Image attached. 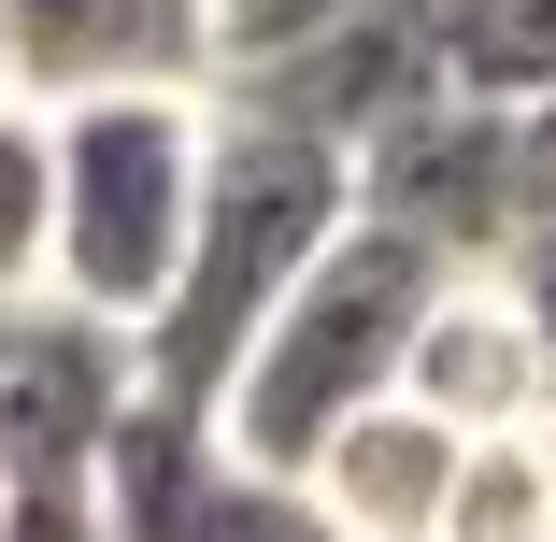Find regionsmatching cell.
I'll list each match as a JSON object with an SVG mask.
<instances>
[{"mask_svg": "<svg viewBox=\"0 0 556 542\" xmlns=\"http://www.w3.org/2000/svg\"><path fill=\"white\" fill-rule=\"evenodd\" d=\"M343 214H357L343 157H314V143H286V129H257V115H214L200 229H186V272H172V300H157V329L129 343V386H143L157 414H200V428H214L243 343L271 329V300L343 243Z\"/></svg>", "mask_w": 556, "mask_h": 542, "instance_id": "obj_1", "label": "cell"}, {"mask_svg": "<svg viewBox=\"0 0 556 542\" xmlns=\"http://www.w3.org/2000/svg\"><path fill=\"white\" fill-rule=\"evenodd\" d=\"M428 300H442V272L414 243H386V229L343 214V243H328L271 300V329L243 343L229 400H214V457H229L243 486H300L328 428H357L371 400H400V357L428 329Z\"/></svg>", "mask_w": 556, "mask_h": 542, "instance_id": "obj_2", "label": "cell"}, {"mask_svg": "<svg viewBox=\"0 0 556 542\" xmlns=\"http://www.w3.org/2000/svg\"><path fill=\"white\" fill-rule=\"evenodd\" d=\"M200 157H214V100L58 115L43 129V300L143 343L186 272V229H200Z\"/></svg>", "mask_w": 556, "mask_h": 542, "instance_id": "obj_3", "label": "cell"}, {"mask_svg": "<svg viewBox=\"0 0 556 542\" xmlns=\"http://www.w3.org/2000/svg\"><path fill=\"white\" fill-rule=\"evenodd\" d=\"M343 186H357V229L414 243L442 286H485V272H514V243H528L514 129H500V115H457V100H414L400 129H371V143L343 157Z\"/></svg>", "mask_w": 556, "mask_h": 542, "instance_id": "obj_4", "label": "cell"}, {"mask_svg": "<svg viewBox=\"0 0 556 542\" xmlns=\"http://www.w3.org/2000/svg\"><path fill=\"white\" fill-rule=\"evenodd\" d=\"M15 115H115V100H214V0H0Z\"/></svg>", "mask_w": 556, "mask_h": 542, "instance_id": "obj_5", "label": "cell"}, {"mask_svg": "<svg viewBox=\"0 0 556 542\" xmlns=\"http://www.w3.org/2000/svg\"><path fill=\"white\" fill-rule=\"evenodd\" d=\"M129 400H143L129 343L58 314V300H29L15 329H0V486H86Z\"/></svg>", "mask_w": 556, "mask_h": 542, "instance_id": "obj_6", "label": "cell"}, {"mask_svg": "<svg viewBox=\"0 0 556 542\" xmlns=\"http://www.w3.org/2000/svg\"><path fill=\"white\" fill-rule=\"evenodd\" d=\"M400 400H414L457 457H471V443H528V428H542V357H528V314H514L500 272L428 300V329H414V357H400Z\"/></svg>", "mask_w": 556, "mask_h": 542, "instance_id": "obj_7", "label": "cell"}, {"mask_svg": "<svg viewBox=\"0 0 556 542\" xmlns=\"http://www.w3.org/2000/svg\"><path fill=\"white\" fill-rule=\"evenodd\" d=\"M300 500L343 528V542H428L442 500H457V443H442L414 400H371L357 428H328V443H314Z\"/></svg>", "mask_w": 556, "mask_h": 542, "instance_id": "obj_8", "label": "cell"}, {"mask_svg": "<svg viewBox=\"0 0 556 542\" xmlns=\"http://www.w3.org/2000/svg\"><path fill=\"white\" fill-rule=\"evenodd\" d=\"M214 500H229L214 428H200V414H157V400H129L115 443H100V471H86L100 542H214Z\"/></svg>", "mask_w": 556, "mask_h": 542, "instance_id": "obj_9", "label": "cell"}, {"mask_svg": "<svg viewBox=\"0 0 556 542\" xmlns=\"http://www.w3.org/2000/svg\"><path fill=\"white\" fill-rule=\"evenodd\" d=\"M414 29H428V100L457 115L528 129L556 100V0H414Z\"/></svg>", "mask_w": 556, "mask_h": 542, "instance_id": "obj_10", "label": "cell"}, {"mask_svg": "<svg viewBox=\"0 0 556 542\" xmlns=\"http://www.w3.org/2000/svg\"><path fill=\"white\" fill-rule=\"evenodd\" d=\"M428 542H556V514H542V486H528V443H471Z\"/></svg>", "mask_w": 556, "mask_h": 542, "instance_id": "obj_11", "label": "cell"}, {"mask_svg": "<svg viewBox=\"0 0 556 542\" xmlns=\"http://www.w3.org/2000/svg\"><path fill=\"white\" fill-rule=\"evenodd\" d=\"M43 300V129L0 115V314Z\"/></svg>", "mask_w": 556, "mask_h": 542, "instance_id": "obj_12", "label": "cell"}, {"mask_svg": "<svg viewBox=\"0 0 556 542\" xmlns=\"http://www.w3.org/2000/svg\"><path fill=\"white\" fill-rule=\"evenodd\" d=\"M214 542H343V528H328L300 486H243V471H229V500H214Z\"/></svg>", "mask_w": 556, "mask_h": 542, "instance_id": "obj_13", "label": "cell"}, {"mask_svg": "<svg viewBox=\"0 0 556 542\" xmlns=\"http://www.w3.org/2000/svg\"><path fill=\"white\" fill-rule=\"evenodd\" d=\"M500 286H514V314H528V357H542V400H556V229H528Z\"/></svg>", "mask_w": 556, "mask_h": 542, "instance_id": "obj_14", "label": "cell"}, {"mask_svg": "<svg viewBox=\"0 0 556 542\" xmlns=\"http://www.w3.org/2000/svg\"><path fill=\"white\" fill-rule=\"evenodd\" d=\"M0 542H100V514H86V486H15L0 500Z\"/></svg>", "mask_w": 556, "mask_h": 542, "instance_id": "obj_15", "label": "cell"}, {"mask_svg": "<svg viewBox=\"0 0 556 542\" xmlns=\"http://www.w3.org/2000/svg\"><path fill=\"white\" fill-rule=\"evenodd\" d=\"M514 172H528V229H556V100L514 129Z\"/></svg>", "mask_w": 556, "mask_h": 542, "instance_id": "obj_16", "label": "cell"}, {"mask_svg": "<svg viewBox=\"0 0 556 542\" xmlns=\"http://www.w3.org/2000/svg\"><path fill=\"white\" fill-rule=\"evenodd\" d=\"M528 486H542V514H556V400H542V428H528Z\"/></svg>", "mask_w": 556, "mask_h": 542, "instance_id": "obj_17", "label": "cell"}, {"mask_svg": "<svg viewBox=\"0 0 556 542\" xmlns=\"http://www.w3.org/2000/svg\"><path fill=\"white\" fill-rule=\"evenodd\" d=\"M0 115H15V58H0Z\"/></svg>", "mask_w": 556, "mask_h": 542, "instance_id": "obj_18", "label": "cell"}, {"mask_svg": "<svg viewBox=\"0 0 556 542\" xmlns=\"http://www.w3.org/2000/svg\"><path fill=\"white\" fill-rule=\"evenodd\" d=\"M15 314H29V300H15ZM15 314H0V329H15Z\"/></svg>", "mask_w": 556, "mask_h": 542, "instance_id": "obj_19", "label": "cell"}, {"mask_svg": "<svg viewBox=\"0 0 556 542\" xmlns=\"http://www.w3.org/2000/svg\"><path fill=\"white\" fill-rule=\"evenodd\" d=\"M0 500H15V486H0Z\"/></svg>", "mask_w": 556, "mask_h": 542, "instance_id": "obj_20", "label": "cell"}]
</instances>
